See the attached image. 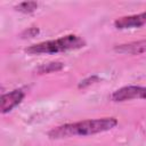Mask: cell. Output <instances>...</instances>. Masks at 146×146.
I'll return each instance as SVG.
<instances>
[{
  "instance_id": "cell-1",
  "label": "cell",
  "mask_w": 146,
  "mask_h": 146,
  "mask_svg": "<svg viewBox=\"0 0 146 146\" xmlns=\"http://www.w3.org/2000/svg\"><path fill=\"white\" fill-rule=\"evenodd\" d=\"M117 125V120L115 117H102L94 120H83L74 123H66L52 128L48 136L52 139H62L70 137H84L90 135H96L100 132L108 131Z\"/></svg>"
},
{
  "instance_id": "cell-2",
  "label": "cell",
  "mask_w": 146,
  "mask_h": 146,
  "mask_svg": "<svg viewBox=\"0 0 146 146\" xmlns=\"http://www.w3.org/2000/svg\"><path fill=\"white\" fill-rule=\"evenodd\" d=\"M86 46V41L75 34H68L56 40L43 41L33 46H30L25 51L30 55H40V54H57L68 50L80 49Z\"/></svg>"
},
{
  "instance_id": "cell-3",
  "label": "cell",
  "mask_w": 146,
  "mask_h": 146,
  "mask_svg": "<svg viewBox=\"0 0 146 146\" xmlns=\"http://www.w3.org/2000/svg\"><path fill=\"white\" fill-rule=\"evenodd\" d=\"M131 99H146V87L140 86H127L115 90L111 95L113 102H125Z\"/></svg>"
},
{
  "instance_id": "cell-4",
  "label": "cell",
  "mask_w": 146,
  "mask_h": 146,
  "mask_svg": "<svg viewBox=\"0 0 146 146\" xmlns=\"http://www.w3.org/2000/svg\"><path fill=\"white\" fill-rule=\"evenodd\" d=\"M146 25V11L130 15V16H123L114 22V26L119 30H127V29H133V27H141Z\"/></svg>"
},
{
  "instance_id": "cell-5",
  "label": "cell",
  "mask_w": 146,
  "mask_h": 146,
  "mask_svg": "<svg viewBox=\"0 0 146 146\" xmlns=\"http://www.w3.org/2000/svg\"><path fill=\"white\" fill-rule=\"evenodd\" d=\"M25 94L22 89H15L8 94H3L1 97V113L6 114L16 107L24 99Z\"/></svg>"
},
{
  "instance_id": "cell-6",
  "label": "cell",
  "mask_w": 146,
  "mask_h": 146,
  "mask_svg": "<svg viewBox=\"0 0 146 146\" xmlns=\"http://www.w3.org/2000/svg\"><path fill=\"white\" fill-rule=\"evenodd\" d=\"M114 50L120 54H128V55H141L146 54V40L133 41L129 43H123L114 47Z\"/></svg>"
},
{
  "instance_id": "cell-7",
  "label": "cell",
  "mask_w": 146,
  "mask_h": 146,
  "mask_svg": "<svg viewBox=\"0 0 146 146\" xmlns=\"http://www.w3.org/2000/svg\"><path fill=\"white\" fill-rule=\"evenodd\" d=\"M64 67V64L60 62H50L47 64H42L36 68V72L39 74H44V73H51V72H57L60 71Z\"/></svg>"
},
{
  "instance_id": "cell-8",
  "label": "cell",
  "mask_w": 146,
  "mask_h": 146,
  "mask_svg": "<svg viewBox=\"0 0 146 146\" xmlns=\"http://www.w3.org/2000/svg\"><path fill=\"white\" fill-rule=\"evenodd\" d=\"M36 8H38V2H35V1H24L16 6V9L24 14H31Z\"/></svg>"
},
{
  "instance_id": "cell-9",
  "label": "cell",
  "mask_w": 146,
  "mask_h": 146,
  "mask_svg": "<svg viewBox=\"0 0 146 146\" xmlns=\"http://www.w3.org/2000/svg\"><path fill=\"white\" fill-rule=\"evenodd\" d=\"M97 81H98V78H97L96 75H94V76H90V78H88V79H86V80L81 81V83H79V88H84V87H87V86H90L91 83H94V82H97Z\"/></svg>"
},
{
  "instance_id": "cell-10",
  "label": "cell",
  "mask_w": 146,
  "mask_h": 146,
  "mask_svg": "<svg viewBox=\"0 0 146 146\" xmlns=\"http://www.w3.org/2000/svg\"><path fill=\"white\" fill-rule=\"evenodd\" d=\"M38 32H39V30H38V29H35V27H31V29L26 30V31L24 32V34H27L29 36H34Z\"/></svg>"
}]
</instances>
